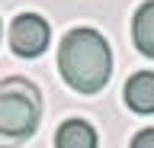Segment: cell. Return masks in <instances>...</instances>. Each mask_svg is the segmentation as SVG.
Segmentation results:
<instances>
[{
	"mask_svg": "<svg viewBox=\"0 0 154 148\" xmlns=\"http://www.w3.org/2000/svg\"><path fill=\"white\" fill-rule=\"evenodd\" d=\"M58 71L67 80V87L77 93H100L112 77V52L109 42L90 26L71 29L58 49Z\"/></svg>",
	"mask_w": 154,
	"mask_h": 148,
	"instance_id": "6da1fadb",
	"label": "cell"
},
{
	"mask_svg": "<svg viewBox=\"0 0 154 148\" xmlns=\"http://www.w3.org/2000/svg\"><path fill=\"white\" fill-rule=\"evenodd\" d=\"M42 116V100L35 84L23 77H7L0 84V135L10 142H23L35 132Z\"/></svg>",
	"mask_w": 154,
	"mask_h": 148,
	"instance_id": "7a4b0ae2",
	"label": "cell"
},
{
	"mask_svg": "<svg viewBox=\"0 0 154 148\" xmlns=\"http://www.w3.org/2000/svg\"><path fill=\"white\" fill-rule=\"evenodd\" d=\"M132 39H135V45H138L141 55L154 58V0H148V3L138 7V13L132 20Z\"/></svg>",
	"mask_w": 154,
	"mask_h": 148,
	"instance_id": "8992f818",
	"label": "cell"
},
{
	"mask_svg": "<svg viewBox=\"0 0 154 148\" xmlns=\"http://www.w3.org/2000/svg\"><path fill=\"white\" fill-rule=\"evenodd\" d=\"M122 97L128 103V109H135V113H141V116L154 113V71L132 74L128 84H125V90H122Z\"/></svg>",
	"mask_w": 154,
	"mask_h": 148,
	"instance_id": "277c9868",
	"label": "cell"
},
{
	"mask_svg": "<svg viewBox=\"0 0 154 148\" xmlns=\"http://www.w3.org/2000/svg\"><path fill=\"white\" fill-rule=\"evenodd\" d=\"M55 148H96V129L87 119H67L55 135Z\"/></svg>",
	"mask_w": 154,
	"mask_h": 148,
	"instance_id": "5b68a950",
	"label": "cell"
},
{
	"mask_svg": "<svg viewBox=\"0 0 154 148\" xmlns=\"http://www.w3.org/2000/svg\"><path fill=\"white\" fill-rule=\"evenodd\" d=\"M48 39H51V29L38 13H19L10 26V45L19 58H38L48 49Z\"/></svg>",
	"mask_w": 154,
	"mask_h": 148,
	"instance_id": "3957f363",
	"label": "cell"
},
{
	"mask_svg": "<svg viewBox=\"0 0 154 148\" xmlns=\"http://www.w3.org/2000/svg\"><path fill=\"white\" fill-rule=\"evenodd\" d=\"M132 148H154V129H141L132 138Z\"/></svg>",
	"mask_w": 154,
	"mask_h": 148,
	"instance_id": "52a82bcc",
	"label": "cell"
},
{
	"mask_svg": "<svg viewBox=\"0 0 154 148\" xmlns=\"http://www.w3.org/2000/svg\"><path fill=\"white\" fill-rule=\"evenodd\" d=\"M0 39H3V26H0Z\"/></svg>",
	"mask_w": 154,
	"mask_h": 148,
	"instance_id": "ba28073f",
	"label": "cell"
}]
</instances>
